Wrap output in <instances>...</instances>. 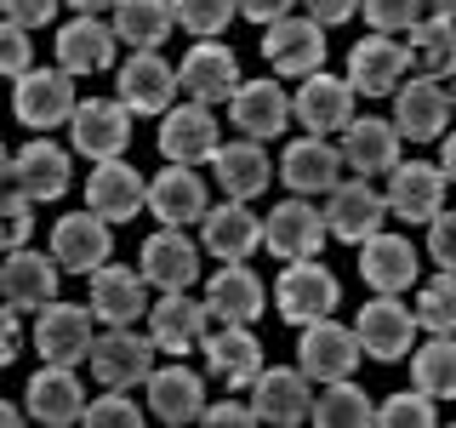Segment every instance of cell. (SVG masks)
<instances>
[{"label":"cell","mask_w":456,"mask_h":428,"mask_svg":"<svg viewBox=\"0 0 456 428\" xmlns=\"http://www.w3.org/2000/svg\"><path fill=\"white\" fill-rule=\"evenodd\" d=\"M337 297H342L337 275L325 263H314V257H303V263H285V275L274 280V309H280V320H291V325L325 320V314L337 309Z\"/></svg>","instance_id":"cell-1"},{"label":"cell","mask_w":456,"mask_h":428,"mask_svg":"<svg viewBox=\"0 0 456 428\" xmlns=\"http://www.w3.org/2000/svg\"><path fill=\"white\" fill-rule=\"evenodd\" d=\"M86 360H92V377L103 389H137L154 377V337H137L132 325H109Z\"/></svg>","instance_id":"cell-2"},{"label":"cell","mask_w":456,"mask_h":428,"mask_svg":"<svg viewBox=\"0 0 456 428\" xmlns=\"http://www.w3.org/2000/svg\"><path fill=\"white\" fill-rule=\"evenodd\" d=\"M360 354H365L360 332H354V325H337L331 314H325V320H314V325H303V342H297V366H303L314 383L354 377Z\"/></svg>","instance_id":"cell-3"},{"label":"cell","mask_w":456,"mask_h":428,"mask_svg":"<svg viewBox=\"0 0 456 428\" xmlns=\"http://www.w3.org/2000/svg\"><path fill=\"white\" fill-rule=\"evenodd\" d=\"M445 166H428V160H399L388 171V211L399 223H434L445 211Z\"/></svg>","instance_id":"cell-4"},{"label":"cell","mask_w":456,"mask_h":428,"mask_svg":"<svg viewBox=\"0 0 456 428\" xmlns=\"http://www.w3.org/2000/svg\"><path fill=\"white\" fill-rule=\"evenodd\" d=\"M263 57L274 63V75H291V80L320 75V63H325V23H314V18L268 23L263 29Z\"/></svg>","instance_id":"cell-5"},{"label":"cell","mask_w":456,"mask_h":428,"mask_svg":"<svg viewBox=\"0 0 456 428\" xmlns=\"http://www.w3.org/2000/svg\"><path fill=\"white\" fill-rule=\"evenodd\" d=\"M80 97H75V75L69 69H28L18 80V120L28 132H52V126L75 120Z\"/></svg>","instance_id":"cell-6"},{"label":"cell","mask_w":456,"mask_h":428,"mask_svg":"<svg viewBox=\"0 0 456 428\" xmlns=\"http://www.w3.org/2000/svg\"><path fill=\"white\" fill-rule=\"evenodd\" d=\"M69 137H75V149L86 160H120L126 143H132V109L120 103V97H92V103L75 109V120H69Z\"/></svg>","instance_id":"cell-7"},{"label":"cell","mask_w":456,"mask_h":428,"mask_svg":"<svg viewBox=\"0 0 456 428\" xmlns=\"http://www.w3.org/2000/svg\"><path fill=\"white\" fill-rule=\"evenodd\" d=\"M382 218H388V194L370 189V177L337 183V189L325 194V228H331V240L365 246V240L382 228Z\"/></svg>","instance_id":"cell-8"},{"label":"cell","mask_w":456,"mask_h":428,"mask_svg":"<svg viewBox=\"0 0 456 428\" xmlns=\"http://www.w3.org/2000/svg\"><path fill=\"white\" fill-rule=\"evenodd\" d=\"M92 314L97 309H80V303H46L35 320V349L46 366H80L92 354Z\"/></svg>","instance_id":"cell-9"},{"label":"cell","mask_w":456,"mask_h":428,"mask_svg":"<svg viewBox=\"0 0 456 428\" xmlns=\"http://www.w3.org/2000/svg\"><path fill=\"white\" fill-rule=\"evenodd\" d=\"M308 371L297 366V371H263V377L251 383V411H256V423H274V428H297V423H314V389H308Z\"/></svg>","instance_id":"cell-10"},{"label":"cell","mask_w":456,"mask_h":428,"mask_svg":"<svg viewBox=\"0 0 456 428\" xmlns=\"http://www.w3.org/2000/svg\"><path fill=\"white\" fill-rule=\"evenodd\" d=\"M200 349H206L211 377L228 383V394H234V389H251V383L263 377V342H256L251 325H240V320H217Z\"/></svg>","instance_id":"cell-11"},{"label":"cell","mask_w":456,"mask_h":428,"mask_svg":"<svg viewBox=\"0 0 456 428\" xmlns=\"http://www.w3.org/2000/svg\"><path fill=\"white\" fill-rule=\"evenodd\" d=\"M354 332H360V342H365L370 360H405V354H411V337L422 332V320H417L405 303H399V297L377 292V297L360 309Z\"/></svg>","instance_id":"cell-12"},{"label":"cell","mask_w":456,"mask_h":428,"mask_svg":"<svg viewBox=\"0 0 456 428\" xmlns=\"http://www.w3.org/2000/svg\"><path fill=\"white\" fill-rule=\"evenodd\" d=\"M263 223H268V228H263V246L274 251L280 263H303V257H320V240L331 235V228H325V211H314L303 194L285 200V206H274Z\"/></svg>","instance_id":"cell-13"},{"label":"cell","mask_w":456,"mask_h":428,"mask_svg":"<svg viewBox=\"0 0 456 428\" xmlns=\"http://www.w3.org/2000/svg\"><path fill=\"white\" fill-rule=\"evenodd\" d=\"M217 114L211 103H183L160 114V154L171 166H200V160H217Z\"/></svg>","instance_id":"cell-14"},{"label":"cell","mask_w":456,"mask_h":428,"mask_svg":"<svg viewBox=\"0 0 456 428\" xmlns=\"http://www.w3.org/2000/svg\"><path fill=\"white\" fill-rule=\"evenodd\" d=\"M405 69H411V46H399L394 35H370L348 52V86L360 97H394L405 86Z\"/></svg>","instance_id":"cell-15"},{"label":"cell","mask_w":456,"mask_h":428,"mask_svg":"<svg viewBox=\"0 0 456 428\" xmlns=\"http://www.w3.org/2000/svg\"><path fill=\"white\" fill-rule=\"evenodd\" d=\"M451 86H439V80H428L417 75L411 86H399L394 92V126H399V137H411V143H434V137H445V126H451Z\"/></svg>","instance_id":"cell-16"},{"label":"cell","mask_w":456,"mask_h":428,"mask_svg":"<svg viewBox=\"0 0 456 428\" xmlns=\"http://www.w3.org/2000/svg\"><path fill=\"white\" fill-rule=\"evenodd\" d=\"M109 251H114V228H109V218H97L92 206L52 228V257L69 268V275H92V268H103Z\"/></svg>","instance_id":"cell-17"},{"label":"cell","mask_w":456,"mask_h":428,"mask_svg":"<svg viewBox=\"0 0 456 428\" xmlns=\"http://www.w3.org/2000/svg\"><path fill=\"white\" fill-rule=\"evenodd\" d=\"M280 183L291 194H331L337 183H342V149H331L325 137H297V143H285V154H280Z\"/></svg>","instance_id":"cell-18"},{"label":"cell","mask_w":456,"mask_h":428,"mask_svg":"<svg viewBox=\"0 0 456 428\" xmlns=\"http://www.w3.org/2000/svg\"><path fill=\"white\" fill-rule=\"evenodd\" d=\"M177 86H183V75L166 63L160 52H137L132 63L120 69V103L132 109V114H171V97H177Z\"/></svg>","instance_id":"cell-19"},{"label":"cell","mask_w":456,"mask_h":428,"mask_svg":"<svg viewBox=\"0 0 456 428\" xmlns=\"http://www.w3.org/2000/svg\"><path fill=\"white\" fill-rule=\"evenodd\" d=\"M183 92L194 97V103H228V97L240 92V63H234V52L217 46V40H200V46L183 52Z\"/></svg>","instance_id":"cell-20"},{"label":"cell","mask_w":456,"mask_h":428,"mask_svg":"<svg viewBox=\"0 0 456 428\" xmlns=\"http://www.w3.org/2000/svg\"><path fill=\"white\" fill-rule=\"evenodd\" d=\"M86 206L109 223H132L142 206H149V183L137 177V166L126 160H97L92 183H86Z\"/></svg>","instance_id":"cell-21"},{"label":"cell","mask_w":456,"mask_h":428,"mask_svg":"<svg viewBox=\"0 0 456 428\" xmlns=\"http://www.w3.org/2000/svg\"><path fill=\"white\" fill-rule=\"evenodd\" d=\"M263 218L251 211V200H223V206L206 211V251L217 257V263H246V257L263 246Z\"/></svg>","instance_id":"cell-22"},{"label":"cell","mask_w":456,"mask_h":428,"mask_svg":"<svg viewBox=\"0 0 456 428\" xmlns=\"http://www.w3.org/2000/svg\"><path fill=\"white\" fill-rule=\"evenodd\" d=\"M92 309H97V320H109V325H132L149 314V275L142 268H120V263H103V268H92Z\"/></svg>","instance_id":"cell-23"},{"label":"cell","mask_w":456,"mask_h":428,"mask_svg":"<svg viewBox=\"0 0 456 428\" xmlns=\"http://www.w3.org/2000/svg\"><path fill=\"white\" fill-rule=\"evenodd\" d=\"M354 86L348 80H337V75H308L303 80V92L291 97V109H297V120H303V132H314V137H331V132H342V126L354 120Z\"/></svg>","instance_id":"cell-24"},{"label":"cell","mask_w":456,"mask_h":428,"mask_svg":"<svg viewBox=\"0 0 456 428\" xmlns=\"http://www.w3.org/2000/svg\"><path fill=\"white\" fill-rule=\"evenodd\" d=\"M137 268L149 275V285H160V292H189L200 280V251H194V240L183 235V228H160V235L142 240Z\"/></svg>","instance_id":"cell-25"},{"label":"cell","mask_w":456,"mask_h":428,"mask_svg":"<svg viewBox=\"0 0 456 428\" xmlns=\"http://www.w3.org/2000/svg\"><path fill=\"white\" fill-rule=\"evenodd\" d=\"M360 275L370 292H411L417 285V246H411L405 235H388V228H377V235L360 246Z\"/></svg>","instance_id":"cell-26"},{"label":"cell","mask_w":456,"mask_h":428,"mask_svg":"<svg viewBox=\"0 0 456 428\" xmlns=\"http://www.w3.org/2000/svg\"><path fill=\"white\" fill-rule=\"evenodd\" d=\"M6 177L18 183V189L35 200V206H46V200H63V189H69V154L57 149V143L35 137V143H23V149L6 160Z\"/></svg>","instance_id":"cell-27"},{"label":"cell","mask_w":456,"mask_h":428,"mask_svg":"<svg viewBox=\"0 0 456 428\" xmlns=\"http://www.w3.org/2000/svg\"><path fill=\"white\" fill-rule=\"evenodd\" d=\"M149 211H154L166 228L206 223L211 200H206V183L194 177V166H166L160 177H149Z\"/></svg>","instance_id":"cell-28"},{"label":"cell","mask_w":456,"mask_h":428,"mask_svg":"<svg viewBox=\"0 0 456 428\" xmlns=\"http://www.w3.org/2000/svg\"><path fill=\"white\" fill-rule=\"evenodd\" d=\"M291 97L280 92L274 80H246L234 97H228V120H234V132L240 137H280L285 132V120H291Z\"/></svg>","instance_id":"cell-29"},{"label":"cell","mask_w":456,"mask_h":428,"mask_svg":"<svg viewBox=\"0 0 456 428\" xmlns=\"http://www.w3.org/2000/svg\"><path fill=\"white\" fill-rule=\"evenodd\" d=\"M57 257H46V251H6V268H0V292H6V303L12 309H46V303H57Z\"/></svg>","instance_id":"cell-30"},{"label":"cell","mask_w":456,"mask_h":428,"mask_svg":"<svg viewBox=\"0 0 456 428\" xmlns=\"http://www.w3.org/2000/svg\"><path fill=\"white\" fill-rule=\"evenodd\" d=\"M28 417L46 428H69L86 417V389H80L75 366H46L28 377Z\"/></svg>","instance_id":"cell-31"},{"label":"cell","mask_w":456,"mask_h":428,"mask_svg":"<svg viewBox=\"0 0 456 428\" xmlns=\"http://www.w3.org/2000/svg\"><path fill=\"white\" fill-rule=\"evenodd\" d=\"M206 303H194L189 292H166L160 303L149 309V337H154V349H166V354H189L206 342Z\"/></svg>","instance_id":"cell-32"},{"label":"cell","mask_w":456,"mask_h":428,"mask_svg":"<svg viewBox=\"0 0 456 428\" xmlns=\"http://www.w3.org/2000/svg\"><path fill=\"white\" fill-rule=\"evenodd\" d=\"M399 126L394 120H348L342 126V160H348L360 177H377V171H394L399 166Z\"/></svg>","instance_id":"cell-33"},{"label":"cell","mask_w":456,"mask_h":428,"mask_svg":"<svg viewBox=\"0 0 456 428\" xmlns=\"http://www.w3.org/2000/svg\"><path fill=\"white\" fill-rule=\"evenodd\" d=\"M206 303L223 314V320H240V325H251L256 314L268 309V285L251 275L246 263H223L217 275L206 280Z\"/></svg>","instance_id":"cell-34"},{"label":"cell","mask_w":456,"mask_h":428,"mask_svg":"<svg viewBox=\"0 0 456 428\" xmlns=\"http://www.w3.org/2000/svg\"><path fill=\"white\" fill-rule=\"evenodd\" d=\"M114 40L120 35L97 18L63 23V35H57V69H69V75H97V69L114 63Z\"/></svg>","instance_id":"cell-35"},{"label":"cell","mask_w":456,"mask_h":428,"mask_svg":"<svg viewBox=\"0 0 456 428\" xmlns=\"http://www.w3.org/2000/svg\"><path fill=\"white\" fill-rule=\"evenodd\" d=\"M211 171H217L228 200H256L268 189V177H274V166H268V154H263L256 137H240V143H228V149H217Z\"/></svg>","instance_id":"cell-36"},{"label":"cell","mask_w":456,"mask_h":428,"mask_svg":"<svg viewBox=\"0 0 456 428\" xmlns=\"http://www.w3.org/2000/svg\"><path fill=\"white\" fill-rule=\"evenodd\" d=\"M149 411L160 423H200V411H206V389H200V377L189 366H154Z\"/></svg>","instance_id":"cell-37"},{"label":"cell","mask_w":456,"mask_h":428,"mask_svg":"<svg viewBox=\"0 0 456 428\" xmlns=\"http://www.w3.org/2000/svg\"><path fill=\"white\" fill-rule=\"evenodd\" d=\"M171 29H177V6H171V0H120V6H114V35L137 52L166 46Z\"/></svg>","instance_id":"cell-38"},{"label":"cell","mask_w":456,"mask_h":428,"mask_svg":"<svg viewBox=\"0 0 456 428\" xmlns=\"http://www.w3.org/2000/svg\"><path fill=\"white\" fill-rule=\"evenodd\" d=\"M411 63H417V75H428V80H445V75H456V18H428L411 29Z\"/></svg>","instance_id":"cell-39"},{"label":"cell","mask_w":456,"mask_h":428,"mask_svg":"<svg viewBox=\"0 0 456 428\" xmlns=\"http://www.w3.org/2000/svg\"><path fill=\"white\" fill-rule=\"evenodd\" d=\"M377 411H370L365 389H354V377L320 383V399H314V423L320 428H365Z\"/></svg>","instance_id":"cell-40"},{"label":"cell","mask_w":456,"mask_h":428,"mask_svg":"<svg viewBox=\"0 0 456 428\" xmlns=\"http://www.w3.org/2000/svg\"><path fill=\"white\" fill-rule=\"evenodd\" d=\"M411 371H417V389L434 394V399H456V337H434L417 349V360H411Z\"/></svg>","instance_id":"cell-41"},{"label":"cell","mask_w":456,"mask_h":428,"mask_svg":"<svg viewBox=\"0 0 456 428\" xmlns=\"http://www.w3.org/2000/svg\"><path fill=\"white\" fill-rule=\"evenodd\" d=\"M417 320H422V332H434V337H456V275L451 268L434 275L417 292Z\"/></svg>","instance_id":"cell-42"},{"label":"cell","mask_w":456,"mask_h":428,"mask_svg":"<svg viewBox=\"0 0 456 428\" xmlns=\"http://www.w3.org/2000/svg\"><path fill=\"white\" fill-rule=\"evenodd\" d=\"M171 6H177V23L189 29V35L217 40L223 29H228V18L240 12V0H171Z\"/></svg>","instance_id":"cell-43"},{"label":"cell","mask_w":456,"mask_h":428,"mask_svg":"<svg viewBox=\"0 0 456 428\" xmlns=\"http://www.w3.org/2000/svg\"><path fill=\"white\" fill-rule=\"evenodd\" d=\"M365 6V23L377 29V35H399V29H417L428 18V0H360Z\"/></svg>","instance_id":"cell-44"},{"label":"cell","mask_w":456,"mask_h":428,"mask_svg":"<svg viewBox=\"0 0 456 428\" xmlns=\"http://www.w3.org/2000/svg\"><path fill=\"white\" fill-rule=\"evenodd\" d=\"M434 394H394V399H382V411H377V423L382 428H434Z\"/></svg>","instance_id":"cell-45"},{"label":"cell","mask_w":456,"mask_h":428,"mask_svg":"<svg viewBox=\"0 0 456 428\" xmlns=\"http://www.w3.org/2000/svg\"><path fill=\"white\" fill-rule=\"evenodd\" d=\"M86 428H137L142 423V411L132 406V399H126V389H109L103 399H92V406H86V417H80Z\"/></svg>","instance_id":"cell-46"},{"label":"cell","mask_w":456,"mask_h":428,"mask_svg":"<svg viewBox=\"0 0 456 428\" xmlns=\"http://www.w3.org/2000/svg\"><path fill=\"white\" fill-rule=\"evenodd\" d=\"M428 251H434L439 268L456 275V211H439V218L428 223Z\"/></svg>","instance_id":"cell-47"},{"label":"cell","mask_w":456,"mask_h":428,"mask_svg":"<svg viewBox=\"0 0 456 428\" xmlns=\"http://www.w3.org/2000/svg\"><path fill=\"white\" fill-rule=\"evenodd\" d=\"M0 69H6L12 80H23V75H28V29L6 23V35H0Z\"/></svg>","instance_id":"cell-48"},{"label":"cell","mask_w":456,"mask_h":428,"mask_svg":"<svg viewBox=\"0 0 456 428\" xmlns=\"http://www.w3.org/2000/svg\"><path fill=\"white\" fill-rule=\"evenodd\" d=\"M6 6V23H18V29H40V23H52L57 18V6L63 0H0Z\"/></svg>","instance_id":"cell-49"},{"label":"cell","mask_w":456,"mask_h":428,"mask_svg":"<svg viewBox=\"0 0 456 428\" xmlns=\"http://www.w3.org/2000/svg\"><path fill=\"white\" fill-rule=\"evenodd\" d=\"M200 423H211V428H251L256 411H251V406H234V399H223V406H206V411H200Z\"/></svg>","instance_id":"cell-50"},{"label":"cell","mask_w":456,"mask_h":428,"mask_svg":"<svg viewBox=\"0 0 456 428\" xmlns=\"http://www.w3.org/2000/svg\"><path fill=\"white\" fill-rule=\"evenodd\" d=\"M303 6H308V18H314V23L337 29V23H348L354 12H360V0H303Z\"/></svg>","instance_id":"cell-51"},{"label":"cell","mask_w":456,"mask_h":428,"mask_svg":"<svg viewBox=\"0 0 456 428\" xmlns=\"http://www.w3.org/2000/svg\"><path fill=\"white\" fill-rule=\"evenodd\" d=\"M285 12H291V0H240V18H251V23H280Z\"/></svg>","instance_id":"cell-52"},{"label":"cell","mask_w":456,"mask_h":428,"mask_svg":"<svg viewBox=\"0 0 456 428\" xmlns=\"http://www.w3.org/2000/svg\"><path fill=\"white\" fill-rule=\"evenodd\" d=\"M28 228H35V223H28V211H12V218H6V251H23L28 246Z\"/></svg>","instance_id":"cell-53"},{"label":"cell","mask_w":456,"mask_h":428,"mask_svg":"<svg viewBox=\"0 0 456 428\" xmlns=\"http://www.w3.org/2000/svg\"><path fill=\"white\" fill-rule=\"evenodd\" d=\"M63 6H75L80 18H97V12H109V6H120V0H63Z\"/></svg>","instance_id":"cell-54"},{"label":"cell","mask_w":456,"mask_h":428,"mask_svg":"<svg viewBox=\"0 0 456 428\" xmlns=\"http://www.w3.org/2000/svg\"><path fill=\"white\" fill-rule=\"evenodd\" d=\"M439 143H445V160H439V166H445V177L456 183V132H445V137H439Z\"/></svg>","instance_id":"cell-55"},{"label":"cell","mask_w":456,"mask_h":428,"mask_svg":"<svg viewBox=\"0 0 456 428\" xmlns=\"http://www.w3.org/2000/svg\"><path fill=\"white\" fill-rule=\"evenodd\" d=\"M428 12L434 18H456V0H428Z\"/></svg>","instance_id":"cell-56"},{"label":"cell","mask_w":456,"mask_h":428,"mask_svg":"<svg viewBox=\"0 0 456 428\" xmlns=\"http://www.w3.org/2000/svg\"><path fill=\"white\" fill-rule=\"evenodd\" d=\"M451 103H456V75H451Z\"/></svg>","instance_id":"cell-57"}]
</instances>
